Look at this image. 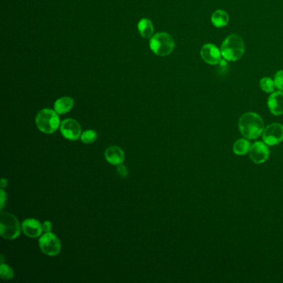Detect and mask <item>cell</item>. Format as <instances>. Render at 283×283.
I'll use <instances>...</instances> for the list:
<instances>
[{
  "mask_svg": "<svg viewBox=\"0 0 283 283\" xmlns=\"http://www.w3.org/2000/svg\"><path fill=\"white\" fill-rule=\"evenodd\" d=\"M240 132L244 137L254 140L259 137L264 131V123L261 116L253 112L243 114L239 123Z\"/></svg>",
  "mask_w": 283,
  "mask_h": 283,
  "instance_id": "6da1fadb",
  "label": "cell"
},
{
  "mask_svg": "<svg viewBox=\"0 0 283 283\" xmlns=\"http://www.w3.org/2000/svg\"><path fill=\"white\" fill-rule=\"evenodd\" d=\"M220 51L226 60H239L244 54V42L239 35L231 34L223 41Z\"/></svg>",
  "mask_w": 283,
  "mask_h": 283,
  "instance_id": "7a4b0ae2",
  "label": "cell"
},
{
  "mask_svg": "<svg viewBox=\"0 0 283 283\" xmlns=\"http://www.w3.org/2000/svg\"><path fill=\"white\" fill-rule=\"evenodd\" d=\"M36 125L43 133L52 134L60 127V119L55 110L46 108L38 113Z\"/></svg>",
  "mask_w": 283,
  "mask_h": 283,
  "instance_id": "3957f363",
  "label": "cell"
},
{
  "mask_svg": "<svg viewBox=\"0 0 283 283\" xmlns=\"http://www.w3.org/2000/svg\"><path fill=\"white\" fill-rule=\"evenodd\" d=\"M174 46V40L167 33H156L150 40V48L155 55L160 57L170 55Z\"/></svg>",
  "mask_w": 283,
  "mask_h": 283,
  "instance_id": "277c9868",
  "label": "cell"
},
{
  "mask_svg": "<svg viewBox=\"0 0 283 283\" xmlns=\"http://www.w3.org/2000/svg\"><path fill=\"white\" fill-rule=\"evenodd\" d=\"M20 222L14 215L2 212L0 215V234L3 239L14 240L20 235Z\"/></svg>",
  "mask_w": 283,
  "mask_h": 283,
  "instance_id": "5b68a950",
  "label": "cell"
},
{
  "mask_svg": "<svg viewBox=\"0 0 283 283\" xmlns=\"http://www.w3.org/2000/svg\"><path fill=\"white\" fill-rule=\"evenodd\" d=\"M39 247L42 252L47 256L58 255L62 249V244L60 240L55 234L49 233H45L42 235L39 239Z\"/></svg>",
  "mask_w": 283,
  "mask_h": 283,
  "instance_id": "8992f818",
  "label": "cell"
},
{
  "mask_svg": "<svg viewBox=\"0 0 283 283\" xmlns=\"http://www.w3.org/2000/svg\"><path fill=\"white\" fill-rule=\"evenodd\" d=\"M60 131L63 136L69 140H78L83 134L79 122L71 118L66 119L61 122Z\"/></svg>",
  "mask_w": 283,
  "mask_h": 283,
  "instance_id": "52a82bcc",
  "label": "cell"
},
{
  "mask_svg": "<svg viewBox=\"0 0 283 283\" xmlns=\"http://www.w3.org/2000/svg\"><path fill=\"white\" fill-rule=\"evenodd\" d=\"M262 139L267 146H276L283 140V126L273 123L267 126L262 132Z\"/></svg>",
  "mask_w": 283,
  "mask_h": 283,
  "instance_id": "ba28073f",
  "label": "cell"
},
{
  "mask_svg": "<svg viewBox=\"0 0 283 283\" xmlns=\"http://www.w3.org/2000/svg\"><path fill=\"white\" fill-rule=\"evenodd\" d=\"M269 149L267 144L262 141H257L251 146L249 155L251 160L256 164H262L269 158Z\"/></svg>",
  "mask_w": 283,
  "mask_h": 283,
  "instance_id": "9c48e42d",
  "label": "cell"
},
{
  "mask_svg": "<svg viewBox=\"0 0 283 283\" xmlns=\"http://www.w3.org/2000/svg\"><path fill=\"white\" fill-rule=\"evenodd\" d=\"M201 58L203 60L210 64L216 65L221 62V51L215 45L211 44H207L203 45L200 51Z\"/></svg>",
  "mask_w": 283,
  "mask_h": 283,
  "instance_id": "30bf717a",
  "label": "cell"
},
{
  "mask_svg": "<svg viewBox=\"0 0 283 283\" xmlns=\"http://www.w3.org/2000/svg\"><path fill=\"white\" fill-rule=\"evenodd\" d=\"M22 230L23 234L28 238L36 239L42 236L44 228L39 220L28 218L22 222Z\"/></svg>",
  "mask_w": 283,
  "mask_h": 283,
  "instance_id": "8fae6325",
  "label": "cell"
},
{
  "mask_svg": "<svg viewBox=\"0 0 283 283\" xmlns=\"http://www.w3.org/2000/svg\"><path fill=\"white\" fill-rule=\"evenodd\" d=\"M267 106L270 111L274 116H280L283 114V92L276 91L269 96L267 100Z\"/></svg>",
  "mask_w": 283,
  "mask_h": 283,
  "instance_id": "7c38bea8",
  "label": "cell"
},
{
  "mask_svg": "<svg viewBox=\"0 0 283 283\" xmlns=\"http://www.w3.org/2000/svg\"><path fill=\"white\" fill-rule=\"evenodd\" d=\"M105 158L110 165L117 166L125 161V153L118 146H110L106 150Z\"/></svg>",
  "mask_w": 283,
  "mask_h": 283,
  "instance_id": "4fadbf2b",
  "label": "cell"
},
{
  "mask_svg": "<svg viewBox=\"0 0 283 283\" xmlns=\"http://www.w3.org/2000/svg\"><path fill=\"white\" fill-rule=\"evenodd\" d=\"M74 106V100L70 96H63L56 101L54 110L58 115H64L72 110Z\"/></svg>",
  "mask_w": 283,
  "mask_h": 283,
  "instance_id": "5bb4252c",
  "label": "cell"
},
{
  "mask_svg": "<svg viewBox=\"0 0 283 283\" xmlns=\"http://www.w3.org/2000/svg\"><path fill=\"white\" fill-rule=\"evenodd\" d=\"M138 32L140 36L144 39H152L154 33V25L152 20L149 19H142L138 22Z\"/></svg>",
  "mask_w": 283,
  "mask_h": 283,
  "instance_id": "9a60e30c",
  "label": "cell"
},
{
  "mask_svg": "<svg viewBox=\"0 0 283 283\" xmlns=\"http://www.w3.org/2000/svg\"><path fill=\"white\" fill-rule=\"evenodd\" d=\"M212 23L215 25V27L217 28H222L228 24V21H229V16H228V13L222 10V9H218L212 14L211 17Z\"/></svg>",
  "mask_w": 283,
  "mask_h": 283,
  "instance_id": "2e32d148",
  "label": "cell"
},
{
  "mask_svg": "<svg viewBox=\"0 0 283 283\" xmlns=\"http://www.w3.org/2000/svg\"><path fill=\"white\" fill-rule=\"evenodd\" d=\"M250 148V142L248 140L240 139L234 143L233 150H234V154H238V155H244L249 152Z\"/></svg>",
  "mask_w": 283,
  "mask_h": 283,
  "instance_id": "e0dca14e",
  "label": "cell"
},
{
  "mask_svg": "<svg viewBox=\"0 0 283 283\" xmlns=\"http://www.w3.org/2000/svg\"><path fill=\"white\" fill-rule=\"evenodd\" d=\"M81 140L84 144H91L97 139V133L94 130H87L81 135Z\"/></svg>",
  "mask_w": 283,
  "mask_h": 283,
  "instance_id": "ac0fdd59",
  "label": "cell"
},
{
  "mask_svg": "<svg viewBox=\"0 0 283 283\" xmlns=\"http://www.w3.org/2000/svg\"><path fill=\"white\" fill-rule=\"evenodd\" d=\"M260 87L265 92L271 93L274 91V88H275L274 81L272 80L270 77H264L260 81Z\"/></svg>",
  "mask_w": 283,
  "mask_h": 283,
  "instance_id": "d6986e66",
  "label": "cell"
},
{
  "mask_svg": "<svg viewBox=\"0 0 283 283\" xmlns=\"http://www.w3.org/2000/svg\"><path fill=\"white\" fill-rule=\"evenodd\" d=\"M0 274L1 278H3V280H10L14 277V270L3 262H2L0 267Z\"/></svg>",
  "mask_w": 283,
  "mask_h": 283,
  "instance_id": "ffe728a7",
  "label": "cell"
},
{
  "mask_svg": "<svg viewBox=\"0 0 283 283\" xmlns=\"http://www.w3.org/2000/svg\"><path fill=\"white\" fill-rule=\"evenodd\" d=\"M274 84L278 90L283 91V71H278L274 77Z\"/></svg>",
  "mask_w": 283,
  "mask_h": 283,
  "instance_id": "44dd1931",
  "label": "cell"
},
{
  "mask_svg": "<svg viewBox=\"0 0 283 283\" xmlns=\"http://www.w3.org/2000/svg\"><path fill=\"white\" fill-rule=\"evenodd\" d=\"M116 171H117V174L121 176V178H127L128 176V170L127 168L125 166V165H117V168H116Z\"/></svg>",
  "mask_w": 283,
  "mask_h": 283,
  "instance_id": "7402d4cb",
  "label": "cell"
},
{
  "mask_svg": "<svg viewBox=\"0 0 283 283\" xmlns=\"http://www.w3.org/2000/svg\"><path fill=\"white\" fill-rule=\"evenodd\" d=\"M43 228H44V233H49L52 231V225L50 221H45L43 223Z\"/></svg>",
  "mask_w": 283,
  "mask_h": 283,
  "instance_id": "603a6c76",
  "label": "cell"
},
{
  "mask_svg": "<svg viewBox=\"0 0 283 283\" xmlns=\"http://www.w3.org/2000/svg\"><path fill=\"white\" fill-rule=\"evenodd\" d=\"M6 198H7V195H6V193L4 192V190L2 189V190H1V209H3V207H4Z\"/></svg>",
  "mask_w": 283,
  "mask_h": 283,
  "instance_id": "cb8c5ba5",
  "label": "cell"
},
{
  "mask_svg": "<svg viewBox=\"0 0 283 283\" xmlns=\"http://www.w3.org/2000/svg\"><path fill=\"white\" fill-rule=\"evenodd\" d=\"M7 184H8L7 179H2V180H1V187H2V189L5 187V186H7Z\"/></svg>",
  "mask_w": 283,
  "mask_h": 283,
  "instance_id": "d4e9b609",
  "label": "cell"
}]
</instances>
